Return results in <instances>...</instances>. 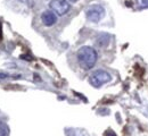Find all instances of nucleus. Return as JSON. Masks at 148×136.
<instances>
[{
	"instance_id": "obj_1",
	"label": "nucleus",
	"mask_w": 148,
	"mask_h": 136,
	"mask_svg": "<svg viewBox=\"0 0 148 136\" xmlns=\"http://www.w3.org/2000/svg\"><path fill=\"white\" fill-rule=\"evenodd\" d=\"M76 58H77V62L81 68H83L84 70H89L95 67L98 60V53L92 47L84 45L77 50Z\"/></svg>"
},
{
	"instance_id": "obj_11",
	"label": "nucleus",
	"mask_w": 148,
	"mask_h": 136,
	"mask_svg": "<svg viewBox=\"0 0 148 136\" xmlns=\"http://www.w3.org/2000/svg\"><path fill=\"white\" fill-rule=\"evenodd\" d=\"M6 77H8L7 74H0V78H6Z\"/></svg>"
},
{
	"instance_id": "obj_7",
	"label": "nucleus",
	"mask_w": 148,
	"mask_h": 136,
	"mask_svg": "<svg viewBox=\"0 0 148 136\" xmlns=\"http://www.w3.org/2000/svg\"><path fill=\"white\" fill-rule=\"evenodd\" d=\"M133 5L138 8V9H143V8H148V0H132Z\"/></svg>"
},
{
	"instance_id": "obj_3",
	"label": "nucleus",
	"mask_w": 148,
	"mask_h": 136,
	"mask_svg": "<svg viewBox=\"0 0 148 136\" xmlns=\"http://www.w3.org/2000/svg\"><path fill=\"white\" fill-rule=\"evenodd\" d=\"M105 16V8L100 5H92L86 12L87 20L91 23H98Z\"/></svg>"
},
{
	"instance_id": "obj_2",
	"label": "nucleus",
	"mask_w": 148,
	"mask_h": 136,
	"mask_svg": "<svg viewBox=\"0 0 148 136\" xmlns=\"http://www.w3.org/2000/svg\"><path fill=\"white\" fill-rule=\"evenodd\" d=\"M111 81H112V75L108 72L104 70V69H97V70H95L92 74L89 76V83H90V85L93 86V87H97V89L100 87V86H103L104 84L111 82Z\"/></svg>"
},
{
	"instance_id": "obj_12",
	"label": "nucleus",
	"mask_w": 148,
	"mask_h": 136,
	"mask_svg": "<svg viewBox=\"0 0 148 136\" xmlns=\"http://www.w3.org/2000/svg\"><path fill=\"white\" fill-rule=\"evenodd\" d=\"M69 1H70V2H77L79 0H69Z\"/></svg>"
},
{
	"instance_id": "obj_4",
	"label": "nucleus",
	"mask_w": 148,
	"mask_h": 136,
	"mask_svg": "<svg viewBox=\"0 0 148 136\" xmlns=\"http://www.w3.org/2000/svg\"><path fill=\"white\" fill-rule=\"evenodd\" d=\"M49 8L55 13L56 15L63 16L67 14L71 9V5L67 0H51L49 2Z\"/></svg>"
},
{
	"instance_id": "obj_5",
	"label": "nucleus",
	"mask_w": 148,
	"mask_h": 136,
	"mask_svg": "<svg viewBox=\"0 0 148 136\" xmlns=\"http://www.w3.org/2000/svg\"><path fill=\"white\" fill-rule=\"evenodd\" d=\"M41 22L45 26L50 27L53 25H55L57 22V15L53 10H46L41 14Z\"/></svg>"
},
{
	"instance_id": "obj_9",
	"label": "nucleus",
	"mask_w": 148,
	"mask_h": 136,
	"mask_svg": "<svg viewBox=\"0 0 148 136\" xmlns=\"http://www.w3.org/2000/svg\"><path fill=\"white\" fill-rule=\"evenodd\" d=\"M22 2H24V3H26L27 6H32L33 5V0H21Z\"/></svg>"
},
{
	"instance_id": "obj_10",
	"label": "nucleus",
	"mask_w": 148,
	"mask_h": 136,
	"mask_svg": "<svg viewBox=\"0 0 148 136\" xmlns=\"http://www.w3.org/2000/svg\"><path fill=\"white\" fill-rule=\"evenodd\" d=\"M105 135H106V136H116V134H115L114 132H112V131H107Z\"/></svg>"
},
{
	"instance_id": "obj_8",
	"label": "nucleus",
	"mask_w": 148,
	"mask_h": 136,
	"mask_svg": "<svg viewBox=\"0 0 148 136\" xmlns=\"http://www.w3.org/2000/svg\"><path fill=\"white\" fill-rule=\"evenodd\" d=\"M7 134H8V128H7V126H6L3 122L0 121V136H7Z\"/></svg>"
},
{
	"instance_id": "obj_6",
	"label": "nucleus",
	"mask_w": 148,
	"mask_h": 136,
	"mask_svg": "<svg viewBox=\"0 0 148 136\" xmlns=\"http://www.w3.org/2000/svg\"><path fill=\"white\" fill-rule=\"evenodd\" d=\"M111 42V35L110 34H106V33H103L97 37L96 39V44L99 47V48H105L110 44Z\"/></svg>"
}]
</instances>
